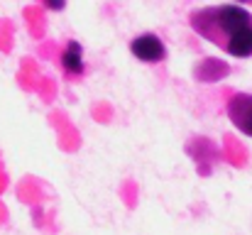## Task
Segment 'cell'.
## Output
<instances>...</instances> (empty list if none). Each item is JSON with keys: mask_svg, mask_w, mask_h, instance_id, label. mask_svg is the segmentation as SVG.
<instances>
[{"mask_svg": "<svg viewBox=\"0 0 252 235\" xmlns=\"http://www.w3.org/2000/svg\"><path fill=\"white\" fill-rule=\"evenodd\" d=\"M191 30L235 59L252 57V15L240 5H208L189 15Z\"/></svg>", "mask_w": 252, "mask_h": 235, "instance_id": "cell-1", "label": "cell"}, {"mask_svg": "<svg viewBox=\"0 0 252 235\" xmlns=\"http://www.w3.org/2000/svg\"><path fill=\"white\" fill-rule=\"evenodd\" d=\"M130 52H132L135 59H140V62H145V64H159V62H164V57H167L164 42H162L157 34H152V32L137 34V37L130 42Z\"/></svg>", "mask_w": 252, "mask_h": 235, "instance_id": "cell-2", "label": "cell"}, {"mask_svg": "<svg viewBox=\"0 0 252 235\" xmlns=\"http://www.w3.org/2000/svg\"><path fill=\"white\" fill-rule=\"evenodd\" d=\"M225 110H228L230 123H233L243 135L252 137V96L250 93H235V96L228 101Z\"/></svg>", "mask_w": 252, "mask_h": 235, "instance_id": "cell-3", "label": "cell"}, {"mask_svg": "<svg viewBox=\"0 0 252 235\" xmlns=\"http://www.w3.org/2000/svg\"><path fill=\"white\" fill-rule=\"evenodd\" d=\"M62 69L66 74H71V76H79L84 71V49H81V44L76 39H71L64 47V52H62Z\"/></svg>", "mask_w": 252, "mask_h": 235, "instance_id": "cell-4", "label": "cell"}, {"mask_svg": "<svg viewBox=\"0 0 252 235\" xmlns=\"http://www.w3.org/2000/svg\"><path fill=\"white\" fill-rule=\"evenodd\" d=\"M47 7H52V10H62V7H64V5H62V2H49V5H47Z\"/></svg>", "mask_w": 252, "mask_h": 235, "instance_id": "cell-5", "label": "cell"}]
</instances>
